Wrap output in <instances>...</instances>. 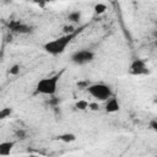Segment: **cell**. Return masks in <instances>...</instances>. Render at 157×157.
<instances>
[{
    "label": "cell",
    "mask_w": 157,
    "mask_h": 157,
    "mask_svg": "<svg viewBox=\"0 0 157 157\" xmlns=\"http://www.w3.org/2000/svg\"><path fill=\"white\" fill-rule=\"evenodd\" d=\"M129 72L134 76H141V75H147L148 74V69L146 65V61L144 59H134L130 64L129 67Z\"/></svg>",
    "instance_id": "5"
},
{
    "label": "cell",
    "mask_w": 157,
    "mask_h": 157,
    "mask_svg": "<svg viewBox=\"0 0 157 157\" xmlns=\"http://www.w3.org/2000/svg\"><path fill=\"white\" fill-rule=\"evenodd\" d=\"M75 36H76V31L72 32V33H65V34H63V36H60V37H58L53 40L47 42L43 45V48L50 55H59V54L65 52L66 47L71 43V40L74 39Z\"/></svg>",
    "instance_id": "1"
},
{
    "label": "cell",
    "mask_w": 157,
    "mask_h": 157,
    "mask_svg": "<svg viewBox=\"0 0 157 157\" xmlns=\"http://www.w3.org/2000/svg\"><path fill=\"white\" fill-rule=\"evenodd\" d=\"M29 157H40V156H37V155H31Z\"/></svg>",
    "instance_id": "17"
},
{
    "label": "cell",
    "mask_w": 157,
    "mask_h": 157,
    "mask_svg": "<svg viewBox=\"0 0 157 157\" xmlns=\"http://www.w3.org/2000/svg\"><path fill=\"white\" fill-rule=\"evenodd\" d=\"M60 76H61V72L39 80L36 85V93L44 94V96H54L58 90V82L60 80Z\"/></svg>",
    "instance_id": "2"
},
{
    "label": "cell",
    "mask_w": 157,
    "mask_h": 157,
    "mask_svg": "<svg viewBox=\"0 0 157 157\" xmlns=\"http://www.w3.org/2000/svg\"><path fill=\"white\" fill-rule=\"evenodd\" d=\"M13 146H15V142L13 141H4V142H0V156H2V157L9 156L11 153Z\"/></svg>",
    "instance_id": "8"
},
{
    "label": "cell",
    "mask_w": 157,
    "mask_h": 157,
    "mask_svg": "<svg viewBox=\"0 0 157 157\" xmlns=\"http://www.w3.org/2000/svg\"><path fill=\"white\" fill-rule=\"evenodd\" d=\"M18 72H20V65H18V64L13 65V66L10 69V74H11V75H17Z\"/></svg>",
    "instance_id": "14"
},
{
    "label": "cell",
    "mask_w": 157,
    "mask_h": 157,
    "mask_svg": "<svg viewBox=\"0 0 157 157\" xmlns=\"http://www.w3.org/2000/svg\"><path fill=\"white\" fill-rule=\"evenodd\" d=\"M120 109V104L117 97L112 96L110 98H108L105 101V112L107 113H115Z\"/></svg>",
    "instance_id": "6"
},
{
    "label": "cell",
    "mask_w": 157,
    "mask_h": 157,
    "mask_svg": "<svg viewBox=\"0 0 157 157\" xmlns=\"http://www.w3.org/2000/svg\"><path fill=\"white\" fill-rule=\"evenodd\" d=\"M11 114V108H4L0 110V119H5Z\"/></svg>",
    "instance_id": "12"
},
{
    "label": "cell",
    "mask_w": 157,
    "mask_h": 157,
    "mask_svg": "<svg viewBox=\"0 0 157 157\" xmlns=\"http://www.w3.org/2000/svg\"><path fill=\"white\" fill-rule=\"evenodd\" d=\"M105 10H107V6H105L104 4H97V5L94 6V11H96L97 13H103Z\"/></svg>",
    "instance_id": "13"
},
{
    "label": "cell",
    "mask_w": 157,
    "mask_h": 157,
    "mask_svg": "<svg viewBox=\"0 0 157 157\" xmlns=\"http://www.w3.org/2000/svg\"><path fill=\"white\" fill-rule=\"evenodd\" d=\"M88 102L87 101H85V99H81V101H78L77 103H76V108L78 109V110H85V109H87L88 108Z\"/></svg>",
    "instance_id": "11"
},
{
    "label": "cell",
    "mask_w": 157,
    "mask_h": 157,
    "mask_svg": "<svg viewBox=\"0 0 157 157\" xmlns=\"http://www.w3.org/2000/svg\"><path fill=\"white\" fill-rule=\"evenodd\" d=\"M49 103H50V104H58V103H59V99H58V98H52Z\"/></svg>",
    "instance_id": "16"
},
{
    "label": "cell",
    "mask_w": 157,
    "mask_h": 157,
    "mask_svg": "<svg viewBox=\"0 0 157 157\" xmlns=\"http://www.w3.org/2000/svg\"><path fill=\"white\" fill-rule=\"evenodd\" d=\"M86 90L93 98H96L98 101H107L108 98H110L113 96L112 88L103 82H96V83L88 85L86 87Z\"/></svg>",
    "instance_id": "3"
},
{
    "label": "cell",
    "mask_w": 157,
    "mask_h": 157,
    "mask_svg": "<svg viewBox=\"0 0 157 157\" xmlns=\"http://www.w3.org/2000/svg\"><path fill=\"white\" fill-rule=\"evenodd\" d=\"M94 59V53L90 49H81L76 50L71 55V61L76 65H86L92 63Z\"/></svg>",
    "instance_id": "4"
},
{
    "label": "cell",
    "mask_w": 157,
    "mask_h": 157,
    "mask_svg": "<svg viewBox=\"0 0 157 157\" xmlns=\"http://www.w3.org/2000/svg\"><path fill=\"white\" fill-rule=\"evenodd\" d=\"M26 136V131L25 130H17L16 131V137L17 139H25Z\"/></svg>",
    "instance_id": "15"
},
{
    "label": "cell",
    "mask_w": 157,
    "mask_h": 157,
    "mask_svg": "<svg viewBox=\"0 0 157 157\" xmlns=\"http://www.w3.org/2000/svg\"><path fill=\"white\" fill-rule=\"evenodd\" d=\"M11 31L15 32V33H20V34H23V33H29L31 32V27L20 22V21H15L11 23Z\"/></svg>",
    "instance_id": "7"
},
{
    "label": "cell",
    "mask_w": 157,
    "mask_h": 157,
    "mask_svg": "<svg viewBox=\"0 0 157 157\" xmlns=\"http://www.w3.org/2000/svg\"><path fill=\"white\" fill-rule=\"evenodd\" d=\"M67 18H69V21H71V22H78L80 18H81V12H80V11H72V12L69 13Z\"/></svg>",
    "instance_id": "10"
},
{
    "label": "cell",
    "mask_w": 157,
    "mask_h": 157,
    "mask_svg": "<svg viewBox=\"0 0 157 157\" xmlns=\"http://www.w3.org/2000/svg\"><path fill=\"white\" fill-rule=\"evenodd\" d=\"M58 139L64 141V142H72V141L76 140V136L74 134H71V132H66V134H63V135L58 136Z\"/></svg>",
    "instance_id": "9"
}]
</instances>
